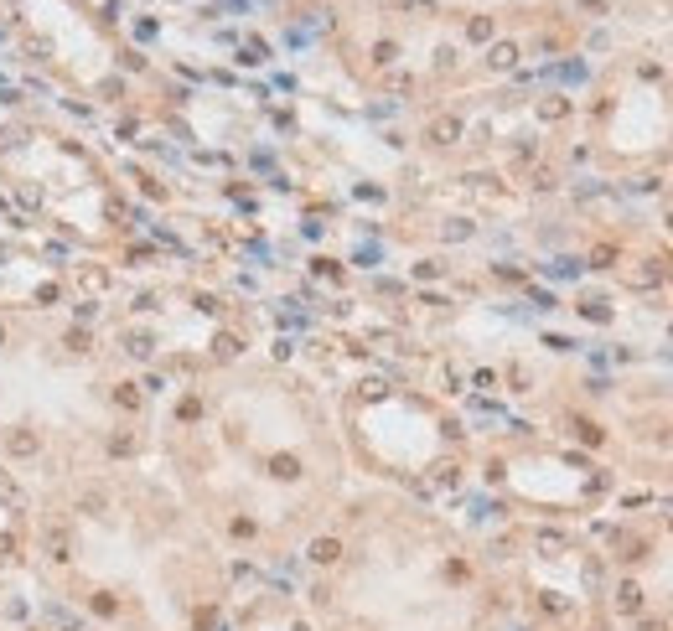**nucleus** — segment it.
<instances>
[{
  "label": "nucleus",
  "mask_w": 673,
  "mask_h": 631,
  "mask_svg": "<svg viewBox=\"0 0 673 631\" xmlns=\"http://www.w3.org/2000/svg\"><path fill=\"white\" fill-rule=\"evenodd\" d=\"M513 62H518V47H513V42H492V52H487V68L508 73Z\"/></svg>",
  "instance_id": "f257e3e1"
},
{
  "label": "nucleus",
  "mask_w": 673,
  "mask_h": 631,
  "mask_svg": "<svg viewBox=\"0 0 673 631\" xmlns=\"http://www.w3.org/2000/svg\"><path fill=\"white\" fill-rule=\"evenodd\" d=\"M430 140H440V145L461 140V119H435V125H430Z\"/></svg>",
  "instance_id": "f03ea898"
},
{
  "label": "nucleus",
  "mask_w": 673,
  "mask_h": 631,
  "mask_svg": "<svg viewBox=\"0 0 673 631\" xmlns=\"http://www.w3.org/2000/svg\"><path fill=\"white\" fill-rule=\"evenodd\" d=\"M466 36H472V42H492V16H472V21H466Z\"/></svg>",
  "instance_id": "7ed1b4c3"
},
{
  "label": "nucleus",
  "mask_w": 673,
  "mask_h": 631,
  "mask_svg": "<svg viewBox=\"0 0 673 631\" xmlns=\"http://www.w3.org/2000/svg\"><path fill=\"white\" fill-rule=\"evenodd\" d=\"M539 114H544V119H565V114H570V104H565V99H544V104H539Z\"/></svg>",
  "instance_id": "20e7f679"
},
{
  "label": "nucleus",
  "mask_w": 673,
  "mask_h": 631,
  "mask_svg": "<svg viewBox=\"0 0 673 631\" xmlns=\"http://www.w3.org/2000/svg\"><path fill=\"white\" fill-rule=\"evenodd\" d=\"M404 11H430V5H435V0H399Z\"/></svg>",
  "instance_id": "39448f33"
},
{
  "label": "nucleus",
  "mask_w": 673,
  "mask_h": 631,
  "mask_svg": "<svg viewBox=\"0 0 673 631\" xmlns=\"http://www.w3.org/2000/svg\"><path fill=\"white\" fill-rule=\"evenodd\" d=\"M580 5H585V11H606V0H580Z\"/></svg>",
  "instance_id": "423d86ee"
},
{
  "label": "nucleus",
  "mask_w": 673,
  "mask_h": 631,
  "mask_svg": "<svg viewBox=\"0 0 673 631\" xmlns=\"http://www.w3.org/2000/svg\"><path fill=\"white\" fill-rule=\"evenodd\" d=\"M0 342H5V331H0Z\"/></svg>",
  "instance_id": "0eeeda50"
}]
</instances>
